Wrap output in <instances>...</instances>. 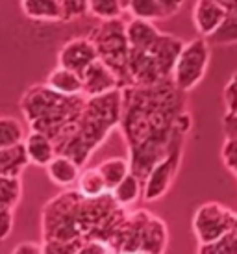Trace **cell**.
Listing matches in <instances>:
<instances>
[{
    "instance_id": "13",
    "label": "cell",
    "mask_w": 237,
    "mask_h": 254,
    "mask_svg": "<svg viewBox=\"0 0 237 254\" xmlns=\"http://www.w3.org/2000/svg\"><path fill=\"white\" fill-rule=\"evenodd\" d=\"M45 169H47L50 182L58 188H65V190L78 184V178L82 175V165L74 158L61 154V152H58Z\"/></svg>"
},
{
    "instance_id": "10",
    "label": "cell",
    "mask_w": 237,
    "mask_h": 254,
    "mask_svg": "<svg viewBox=\"0 0 237 254\" xmlns=\"http://www.w3.org/2000/svg\"><path fill=\"white\" fill-rule=\"evenodd\" d=\"M128 71L132 78V85H152L158 84L163 78L160 67L154 60L150 50H132L130 49V58H128Z\"/></svg>"
},
{
    "instance_id": "36",
    "label": "cell",
    "mask_w": 237,
    "mask_h": 254,
    "mask_svg": "<svg viewBox=\"0 0 237 254\" xmlns=\"http://www.w3.org/2000/svg\"><path fill=\"white\" fill-rule=\"evenodd\" d=\"M217 2H219L221 6L226 7L228 11H230V9H234V7H237V0H217Z\"/></svg>"
},
{
    "instance_id": "37",
    "label": "cell",
    "mask_w": 237,
    "mask_h": 254,
    "mask_svg": "<svg viewBox=\"0 0 237 254\" xmlns=\"http://www.w3.org/2000/svg\"><path fill=\"white\" fill-rule=\"evenodd\" d=\"M232 232L237 234V213H236V219H234V226H232Z\"/></svg>"
},
{
    "instance_id": "2",
    "label": "cell",
    "mask_w": 237,
    "mask_h": 254,
    "mask_svg": "<svg viewBox=\"0 0 237 254\" xmlns=\"http://www.w3.org/2000/svg\"><path fill=\"white\" fill-rule=\"evenodd\" d=\"M122 117V87L100 97H91L76 119L74 127L61 141L58 143V152L74 158L82 167L89 162L102 143L120 125Z\"/></svg>"
},
{
    "instance_id": "14",
    "label": "cell",
    "mask_w": 237,
    "mask_h": 254,
    "mask_svg": "<svg viewBox=\"0 0 237 254\" xmlns=\"http://www.w3.org/2000/svg\"><path fill=\"white\" fill-rule=\"evenodd\" d=\"M126 36H128V43H130L132 50H147L148 52L160 39L161 32L154 21L132 17L130 21H126Z\"/></svg>"
},
{
    "instance_id": "1",
    "label": "cell",
    "mask_w": 237,
    "mask_h": 254,
    "mask_svg": "<svg viewBox=\"0 0 237 254\" xmlns=\"http://www.w3.org/2000/svg\"><path fill=\"white\" fill-rule=\"evenodd\" d=\"M185 95L173 78L152 85L122 87V117L118 128L128 147L132 171L143 182L161 158L185 145L193 127Z\"/></svg>"
},
{
    "instance_id": "23",
    "label": "cell",
    "mask_w": 237,
    "mask_h": 254,
    "mask_svg": "<svg viewBox=\"0 0 237 254\" xmlns=\"http://www.w3.org/2000/svg\"><path fill=\"white\" fill-rule=\"evenodd\" d=\"M126 11L137 17V19H147V21H163L167 19V15L161 7L160 0H128Z\"/></svg>"
},
{
    "instance_id": "18",
    "label": "cell",
    "mask_w": 237,
    "mask_h": 254,
    "mask_svg": "<svg viewBox=\"0 0 237 254\" xmlns=\"http://www.w3.org/2000/svg\"><path fill=\"white\" fill-rule=\"evenodd\" d=\"M47 84L56 89L58 93L61 95H84V80H82V74H78L76 71L72 69H67L63 65H58L54 71H50V74L45 80Z\"/></svg>"
},
{
    "instance_id": "7",
    "label": "cell",
    "mask_w": 237,
    "mask_h": 254,
    "mask_svg": "<svg viewBox=\"0 0 237 254\" xmlns=\"http://www.w3.org/2000/svg\"><path fill=\"white\" fill-rule=\"evenodd\" d=\"M181 154H183V147L175 148L150 169V173L145 178V186H143V198L147 202H156L163 198L173 188L178 169H180Z\"/></svg>"
},
{
    "instance_id": "25",
    "label": "cell",
    "mask_w": 237,
    "mask_h": 254,
    "mask_svg": "<svg viewBox=\"0 0 237 254\" xmlns=\"http://www.w3.org/2000/svg\"><path fill=\"white\" fill-rule=\"evenodd\" d=\"M22 198L21 177H6L0 175V206L7 210H15V206Z\"/></svg>"
},
{
    "instance_id": "17",
    "label": "cell",
    "mask_w": 237,
    "mask_h": 254,
    "mask_svg": "<svg viewBox=\"0 0 237 254\" xmlns=\"http://www.w3.org/2000/svg\"><path fill=\"white\" fill-rule=\"evenodd\" d=\"M169 245V230L165 221L150 213L145 225V236H143V253L161 254L167 251Z\"/></svg>"
},
{
    "instance_id": "11",
    "label": "cell",
    "mask_w": 237,
    "mask_h": 254,
    "mask_svg": "<svg viewBox=\"0 0 237 254\" xmlns=\"http://www.w3.org/2000/svg\"><path fill=\"white\" fill-rule=\"evenodd\" d=\"M228 9L217 0H196L193 6V24L198 36L211 37L226 19Z\"/></svg>"
},
{
    "instance_id": "30",
    "label": "cell",
    "mask_w": 237,
    "mask_h": 254,
    "mask_svg": "<svg viewBox=\"0 0 237 254\" xmlns=\"http://www.w3.org/2000/svg\"><path fill=\"white\" fill-rule=\"evenodd\" d=\"M221 156H223V162L226 165V169L237 178V139H228L226 137L223 143Z\"/></svg>"
},
{
    "instance_id": "24",
    "label": "cell",
    "mask_w": 237,
    "mask_h": 254,
    "mask_svg": "<svg viewBox=\"0 0 237 254\" xmlns=\"http://www.w3.org/2000/svg\"><path fill=\"white\" fill-rule=\"evenodd\" d=\"M24 137H26V132L21 121L11 115H0V148L22 143Z\"/></svg>"
},
{
    "instance_id": "26",
    "label": "cell",
    "mask_w": 237,
    "mask_h": 254,
    "mask_svg": "<svg viewBox=\"0 0 237 254\" xmlns=\"http://www.w3.org/2000/svg\"><path fill=\"white\" fill-rule=\"evenodd\" d=\"M209 43H213L217 47H228V45H237V7L230 9L226 13V19L219 26L215 34L208 37Z\"/></svg>"
},
{
    "instance_id": "35",
    "label": "cell",
    "mask_w": 237,
    "mask_h": 254,
    "mask_svg": "<svg viewBox=\"0 0 237 254\" xmlns=\"http://www.w3.org/2000/svg\"><path fill=\"white\" fill-rule=\"evenodd\" d=\"M183 2L185 0H160L161 7H163V11H165V15L169 17H175L178 11H180L181 7H183Z\"/></svg>"
},
{
    "instance_id": "28",
    "label": "cell",
    "mask_w": 237,
    "mask_h": 254,
    "mask_svg": "<svg viewBox=\"0 0 237 254\" xmlns=\"http://www.w3.org/2000/svg\"><path fill=\"white\" fill-rule=\"evenodd\" d=\"M198 253L200 254H237V234L228 232L223 238H219L213 243H206V245H198Z\"/></svg>"
},
{
    "instance_id": "16",
    "label": "cell",
    "mask_w": 237,
    "mask_h": 254,
    "mask_svg": "<svg viewBox=\"0 0 237 254\" xmlns=\"http://www.w3.org/2000/svg\"><path fill=\"white\" fill-rule=\"evenodd\" d=\"M22 13L30 21L37 22H65L59 0H21Z\"/></svg>"
},
{
    "instance_id": "34",
    "label": "cell",
    "mask_w": 237,
    "mask_h": 254,
    "mask_svg": "<svg viewBox=\"0 0 237 254\" xmlns=\"http://www.w3.org/2000/svg\"><path fill=\"white\" fill-rule=\"evenodd\" d=\"M13 254H45V247L37 241H22L13 249Z\"/></svg>"
},
{
    "instance_id": "27",
    "label": "cell",
    "mask_w": 237,
    "mask_h": 254,
    "mask_svg": "<svg viewBox=\"0 0 237 254\" xmlns=\"http://www.w3.org/2000/svg\"><path fill=\"white\" fill-rule=\"evenodd\" d=\"M87 4H89V13L98 21L117 19L122 17L126 11L124 0H87Z\"/></svg>"
},
{
    "instance_id": "38",
    "label": "cell",
    "mask_w": 237,
    "mask_h": 254,
    "mask_svg": "<svg viewBox=\"0 0 237 254\" xmlns=\"http://www.w3.org/2000/svg\"><path fill=\"white\" fill-rule=\"evenodd\" d=\"M124 4H128V0H124Z\"/></svg>"
},
{
    "instance_id": "9",
    "label": "cell",
    "mask_w": 237,
    "mask_h": 254,
    "mask_svg": "<svg viewBox=\"0 0 237 254\" xmlns=\"http://www.w3.org/2000/svg\"><path fill=\"white\" fill-rule=\"evenodd\" d=\"M82 80H84V95L87 99H91V97H100V95H106V93L115 91V89L122 87L118 76L102 60L93 62L85 69L84 74H82Z\"/></svg>"
},
{
    "instance_id": "6",
    "label": "cell",
    "mask_w": 237,
    "mask_h": 254,
    "mask_svg": "<svg viewBox=\"0 0 237 254\" xmlns=\"http://www.w3.org/2000/svg\"><path fill=\"white\" fill-rule=\"evenodd\" d=\"M236 212L226 208L221 202H204L196 208L193 215V232L198 245L213 243L224 234H228L234 226Z\"/></svg>"
},
{
    "instance_id": "22",
    "label": "cell",
    "mask_w": 237,
    "mask_h": 254,
    "mask_svg": "<svg viewBox=\"0 0 237 254\" xmlns=\"http://www.w3.org/2000/svg\"><path fill=\"white\" fill-rule=\"evenodd\" d=\"M78 191L84 197H102L106 193H110L108 184L98 167H91V169L82 171V175L78 178Z\"/></svg>"
},
{
    "instance_id": "3",
    "label": "cell",
    "mask_w": 237,
    "mask_h": 254,
    "mask_svg": "<svg viewBox=\"0 0 237 254\" xmlns=\"http://www.w3.org/2000/svg\"><path fill=\"white\" fill-rule=\"evenodd\" d=\"M85 102V95H61L45 82L32 85L22 93L19 106L30 130L45 132L58 145L74 127Z\"/></svg>"
},
{
    "instance_id": "8",
    "label": "cell",
    "mask_w": 237,
    "mask_h": 254,
    "mask_svg": "<svg viewBox=\"0 0 237 254\" xmlns=\"http://www.w3.org/2000/svg\"><path fill=\"white\" fill-rule=\"evenodd\" d=\"M97 60H98V52H97V47H95V41L91 39V36L72 37L58 52V65L72 69L78 74H84L85 69L93 62H97Z\"/></svg>"
},
{
    "instance_id": "32",
    "label": "cell",
    "mask_w": 237,
    "mask_h": 254,
    "mask_svg": "<svg viewBox=\"0 0 237 254\" xmlns=\"http://www.w3.org/2000/svg\"><path fill=\"white\" fill-rule=\"evenodd\" d=\"M13 228V210L0 206V241H4Z\"/></svg>"
},
{
    "instance_id": "12",
    "label": "cell",
    "mask_w": 237,
    "mask_h": 254,
    "mask_svg": "<svg viewBox=\"0 0 237 254\" xmlns=\"http://www.w3.org/2000/svg\"><path fill=\"white\" fill-rule=\"evenodd\" d=\"M183 45H185V41H181L178 36L161 32L160 39L156 41L150 52H152L163 78H173V71H175V65L178 62V56H180Z\"/></svg>"
},
{
    "instance_id": "20",
    "label": "cell",
    "mask_w": 237,
    "mask_h": 254,
    "mask_svg": "<svg viewBox=\"0 0 237 254\" xmlns=\"http://www.w3.org/2000/svg\"><path fill=\"white\" fill-rule=\"evenodd\" d=\"M143 178L137 177L133 171H130L124 178H122V182L118 184L115 190H112L110 193L113 195L115 198V202L118 206H122V208H128V206L135 204L141 197H143Z\"/></svg>"
},
{
    "instance_id": "5",
    "label": "cell",
    "mask_w": 237,
    "mask_h": 254,
    "mask_svg": "<svg viewBox=\"0 0 237 254\" xmlns=\"http://www.w3.org/2000/svg\"><path fill=\"white\" fill-rule=\"evenodd\" d=\"M211 58V43L208 37L198 36L183 45L173 71V82L181 91H193L208 72Z\"/></svg>"
},
{
    "instance_id": "33",
    "label": "cell",
    "mask_w": 237,
    "mask_h": 254,
    "mask_svg": "<svg viewBox=\"0 0 237 254\" xmlns=\"http://www.w3.org/2000/svg\"><path fill=\"white\" fill-rule=\"evenodd\" d=\"M223 132L224 137L237 139V113L226 112V115L223 117Z\"/></svg>"
},
{
    "instance_id": "31",
    "label": "cell",
    "mask_w": 237,
    "mask_h": 254,
    "mask_svg": "<svg viewBox=\"0 0 237 254\" xmlns=\"http://www.w3.org/2000/svg\"><path fill=\"white\" fill-rule=\"evenodd\" d=\"M223 99H224L226 112L237 113V71L234 72V76L230 78V82L224 85Z\"/></svg>"
},
{
    "instance_id": "4",
    "label": "cell",
    "mask_w": 237,
    "mask_h": 254,
    "mask_svg": "<svg viewBox=\"0 0 237 254\" xmlns=\"http://www.w3.org/2000/svg\"><path fill=\"white\" fill-rule=\"evenodd\" d=\"M91 39L95 41L98 60H102L117 74L120 85H132L128 71L130 43L126 36V21H122V17L100 21L91 32Z\"/></svg>"
},
{
    "instance_id": "19",
    "label": "cell",
    "mask_w": 237,
    "mask_h": 254,
    "mask_svg": "<svg viewBox=\"0 0 237 254\" xmlns=\"http://www.w3.org/2000/svg\"><path fill=\"white\" fill-rule=\"evenodd\" d=\"M30 158L24 141L0 148V175L6 177H22L24 169L30 165Z\"/></svg>"
},
{
    "instance_id": "15",
    "label": "cell",
    "mask_w": 237,
    "mask_h": 254,
    "mask_svg": "<svg viewBox=\"0 0 237 254\" xmlns=\"http://www.w3.org/2000/svg\"><path fill=\"white\" fill-rule=\"evenodd\" d=\"M24 147H26L30 162L39 167H47L50 160L58 154L54 139L39 130H30L24 137Z\"/></svg>"
},
{
    "instance_id": "21",
    "label": "cell",
    "mask_w": 237,
    "mask_h": 254,
    "mask_svg": "<svg viewBox=\"0 0 237 254\" xmlns=\"http://www.w3.org/2000/svg\"><path fill=\"white\" fill-rule=\"evenodd\" d=\"M97 167L100 169L106 184H108V190L112 191V190H115L118 184L122 182V178L132 171V163H130V158L113 156V158H108L104 162H100Z\"/></svg>"
},
{
    "instance_id": "29",
    "label": "cell",
    "mask_w": 237,
    "mask_h": 254,
    "mask_svg": "<svg viewBox=\"0 0 237 254\" xmlns=\"http://www.w3.org/2000/svg\"><path fill=\"white\" fill-rule=\"evenodd\" d=\"M63 7V15H65V22L76 21L82 19L89 13V4L87 0H59Z\"/></svg>"
}]
</instances>
